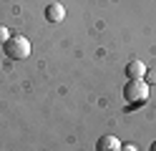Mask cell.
Instances as JSON below:
<instances>
[{"instance_id":"2","label":"cell","mask_w":156,"mask_h":151,"mask_svg":"<svg viewBox=\"0 0 156 151\" xmlns=\"http://www.w3.org/2000/svg\"><path fill=\"white\" fill-rule=\"evenodd\" d=\"M3 48H5V56L13 58V60H23V58L30 56V40L25 35H10L3 43Z\"/></svg>"},{"instance_id":"1","label":"cell","mask_w":156,"mask_h":151,"mask_svg":"<svg viewBox=\"0 0 156 151\" xmlns=\"http://www.w3.org/2000/svg\"><path fill=\"white\" fill-rule=\"evenodd\" d=\"M123 98L129 103H146L149 101V83L144 78H129V83L123 86Z\"/></svg>"},{"instance_id":"4","label":"cell","mask_w":156,"mask_h":151,"mask_svg":"<svg viewBox=\"0 0 156 151\" xmlns=\"http://www.w3.org/2000/svg\"><path fill=\"white\" fill-rule=\"evenodd\" d=\"M45 18H48V23H61V20L66 18V10L61 3H51L45 8Z\"/></svg>"},{"instance_id":"3","label":"cell","mask_w":156,"mask_h":151,"mask_svg":"<svg viewBox=\"0 0 156 151\" xmlns=\"http://www.w3.org/2000/svg\"><path fill=\"white\" fill-rule=\"evenodd\" d=\"M96 151H121V141L116 136H101L98 144H96Z\"/></svg>"},{"instance_id":"5","label":"cell","mask_w":156,"mask_h":151,"mask_svg":"<svg viewBox=\"0 0 156 151\" xmlns=\"http://www.w3.org/2000/svg\"><path fill=\"white\" fill-rule=\"evenodd\" d=\"M126 76H129V78H144L146 76V66L141 63L139 58L129 60V66H126Z\"/></svg>"},{"instance_id":"7","label":"cell","mask_w":156,"mask_h":151,"mask_svg":"<svg viewBox=\"0 0 156 151\" xmlns=\"http://www.w3.org/2000/svg\"><path fill=\"white\" fill-rule=\"evenodd\" d=\"M8 38H10V30H8L5 25H0V43H5Z\"/></svg>"},{"instance_id":"9","label":"cell","mask_w":156,"mask_h":151,"mask_svg":"<svg viewBox=\"0 0 156 151\" xmlns=\"http://www.w3.org/2000/svg\"><path fill=\"white\" fill-rule=\"evenodd\" d=\"M151 151H156V141H154V144H151Z\"/></svg>"},{"instance_id":"6","label":"cell","mask_w":156,"mask_h":151,"mask_svg":"<svg viewBox=\"0 0 156 151\" xmlns=\"http://www.w3.org/2000/svg\"><path fill=\"white\" fill-rule=\"evenodd\" d=\"M144 81H146L149 86H156V66L146 68V76H144Z\"/></svg>"},{"instance_id":"8","label":"cell","mask_w":156,"mask_h":151,"mask_svg":"<svg viewBox=\"0 0 156 151\" xmlns=\"http://www.w3.org/2000/svg\"><path fill=\"white\" fill-rule=\"evenodd\" d=\"M121 151H136V146H133V144H126V146L121 144Z\"/></svg>"}]
</instances>
